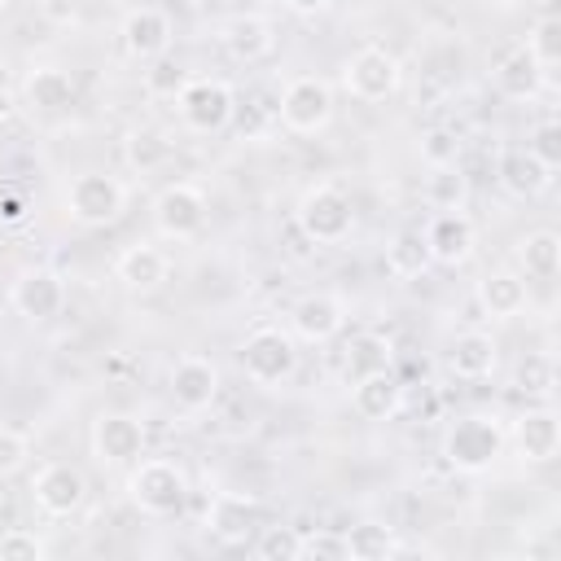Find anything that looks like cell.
Listing matches in <instances>:
<instances>
[{
	"mask_svg": "<svg viewBox=\"0 0 561 561\" xmlns=\"http://www.w3.org/2000/svg\"><path fill=\"white\" fill-rule=\"evenodd\" d=\"M543 79H548V75L535 66V57L526 53V44L500 53V61L491 66V83H495V92L508 96V101H535L539 88H543Z\"/></svg>",
	"mask_w": 561,
	"mask_h": 561,
	"instance_id": "cb8c5ba5",
	"label": "cell"
},
{
	"mask_svg": "<svg viewBox=\"0 0 561 561\" xmlns=\"http://www.w3.org/2000/svg\"><path fill=\"white\" fill-rule=\"evenodd\" d=\"M44 552H48V543L26 526L0 530V561H39Z\"/></svg>",
	"mask_w": 561,
	"mask_h": 561,
	"instance_id": "836d02e7",
	"label": "cell"
},
{
	"mask_svg": "<svg viewBox=\"0 0 561 561\" xmlns=\"http://www.w3.org/2000/svg\"><path fill=\"white\" fill-rule=\"evenodd\" d=\"M35 9L53 26H75L79 22V0H35Z\"/></svg>",
	"mask_w": 561,
	"mask_h": 561,
	"instance_id": "60d3db41",
	"label": "cell"
},
{
	"mask_svg": "<svg viewBox=\"0 0 561 561\" xmlns=\"http://www.w3.org/2000/svg\"><path fill=\"white\" fill-rule=\"evenodd\" d=\"M241 373L259 386V390H276L298 373V337L280 324H259L241 337Z\"/></svg>",
	"mask_w": 561,
	"mask_h": 561,
	"instance_id": "7a4b0ae2",
	"label": "cell"
},
{
	"mask_svg": "<svg viewBox=\"0 0 561 561\" xmlns=\"http://www.w3.org/2000/svg\"><path fill=\"white\" fill-rule=\"evenodd\" d=\"M0 210H4V219H22V202H18V197H4Z\"/></svg>",
	"mask_w": 561,
	"mask_h": 561,
	"instance_id": "7bdbcfd3",
	"label": "cell"
},
{
	"mask_svg": "<svg viewBox=\"0 0 561 561\" xmlns=\"http://www.w3.org/2000/svg\"><path fill=\"white\" fill-rule=\"evenodd\" d=\"M526 53L535 57V66H539L543 75L557 70V61H561V18H557V13H539V18L530 22V31H526Z\"/></svg>",
	"mask_w": 561,
	"mask_h": 561,
	"instance_id": "4dcf8cb0",
	"label": "cell"
},
{
	"mask_svg": "<svg viewBox=\"0 0 561 561\" xmlns=\"http://www.w3.org/2000/svg\"><path fill=\"white\" fill-rule=\"evenodd\" d=\"M478 307L491 316V320H513L526 311L530 302V289H526V276L522 272H508V267H495L478 280Z\"/></svg>",
	"mask_w": 561,
	"mask_h": 561,
	"instance_id": "d4e9b609",
	"label": "cell"
},
{
	"mask_svg": "<svg viewBox=\"0 0 561 561\" xmlns=\"http://www.w3.org/2000/svg\"><path fill=\"white\" fill-rule=\"evenodd\" d=\"M517 267L526 280H552L557 267H561V237L552 228H535L517 241Z\"/></svg>",
	"mask_w": 561,
	"mask_h": 561,
	"instance_id": "4316f807",
	"label": "cell"
},
{
	"mask_svg": "<svg viewBox=\"0 0 561 561\" xmlns=\"http://www.w3.org/2000/svg\"><path fill=\"white\" fill-rule=\"evenodd\" d=\"M342 539H346V557H355V561H386V557L399 552L394 530L381 526V522H359V526H351Z\"/></svg>",
	"mask_w": 561,
	"mask_h": 561,
	"instance_id": "f546056e",
	"label": "cell"
},
{
	"mask_svg": "<svg viewBox=\"0 0 561 561\" xmlns=\"http://www.w3.org/2000/svg\"><path fill=\"white\" fill-rule=\"evenodd\" d=\"M101 4H110V0H101Z\"/></svg>",
	"mask_w": 561,
	"mask_h": 561,
	"instance_id": "7dc6e473",
	"label": "cell"
},
{
	"mask_svg": "<svg viewBox=\"0 0 561 561\" xmlns=\"http://www.w3.org/2000/svg\"><path fill=\"white\" fill-rule=\"evenodd\" d=\"M280 4H285L289 13H302V18H307V13H320V9H329V0H280Z\"/></svg>",
	"mask_w": 561,
	"mask_h": 561,
	"instance_id": "b9f144b4",
	"label": "cell"
},
{
	"mask_svg": "<svg viewBox=\"0 0 561 561\" xmlns=\"http://www.w3.org/2000/svg\"><path fill=\"white\" fill-rule=\"evenodd\" d=\"M9 307L22 320H31V324H44V320L61 316V307H66V280H61V272L39 267V263L35 267H22L18 280L9 285Z\"/></svg>",
	"mask_w": 561,
	"mask_h": 561,
	"instance_id": "7c38bea8",
	"label": "cell"
},
{
	"mask_svg": "<svg viewBox=\"0 0 561 561\" xmlns=\"http://www.w3.org/2000/svg\"><path fill=\"white\" fill-rule=\"evenodd\" d=\"M342 324H346V307H342V298H333V294H302V298L289 307V333H294L298 342L324 346V342H333V337L342 333Z\"/></svg>",
	"mask_w": 561,
	"mask_h": 561,
	"instance_id": "ac0fdd59",
	"label": "cell"
},
{
	"mask_svg": "<svg viewBox=\"0 0 561 561\" xmlns=\"http://www.w3.org/2000/svg\"><path fill=\"white\" fill-rule=\"evenodd\" d=\"M508 443H513V451H517L526 465H548V460H557V451H561V416H557V408H552V403L526 408V412L513 421Z\"/></svg>",
	"mask_w": 561,
	"mask_h": 561,
	"instance_id": "2e32d148",
	"label": "cell"
},
{
	"mask_svg": "<svg viewBox=\"0 0 561 561\" xmlns=\"http://www.w3.org/2000/svg\"><path fill=\"white\" fill-rule=\"evenodd\" d=\"M399 403H403V386L390 368H368L351 381V408L364 421H386L399 412Z\"/></svg>",
	"mask_w": 561,
	"mask_h": 561,
	"instance_id": "603a6c76",
	"label": "cell"
},
{
	"mask_svg": "<svg viewBox=\"0 0 561 561\" xmlns=\"http://www.w3.org/2000/svg\"><path fill=\"white\" fill-rule=\"evenodd\" d=\"M127 210V184L110 171H79L66 188V215L83 228H105Z\"/></svg>",
	"mask_w": 561,
	"mask_h": 561,
	"instance_id": "8992f818",
	"label": "cell"
},
{
	"mask_svg": "<svg viewBox=\"0 0 561 561\" xmlns=\"http://www.w3.org/2000/svg\"><path fill=\"white\" fill-rule=\"evenodd\" d=\"M504 425L495 416H460L443 434V460L460 473H482L504 456Z\"/></svg>",
	"mask_w": 561,
	"mask_h": 561,
	"instance_id": "277c9868",
	"label": "cell"
},
{
	"mask_svg": "<svg viewBox=\"0 0 561 561\" xmlns=\"http://www.w3.org/2000/svg\"><path fill=\"white\" fill-rule=\"evenodd\" d=\"M127 500L145 517H175L188 500V473L167 456L136 460L131 473H127Z\"/></svg>",
	"mask_w": 561,
	"mask_h": 561,
	"instance_id": "3957f363",
	"label": "cell"
},
{
	"mask_svg": "<svg viewBox=\"0 0 561 561\" xmlns=\"http://www.w3.org/2000/svg\"><path fill=\"white\" fill-rule=\"evenodd\" d=\"M294 219H298V232L316 245H342L355 228V202L342 184L333 180H320L311 188H302L298 206H294Z\"/></svg>",
	"mask_w": 561,
	"mask_h": 561,
	"instance_id": "6da1fadb",
	"label": "cell"
},
{
	"mask_svg": "<svg viewBox=\"0 0 561 561\" xmlns=\"http://www.w3.org/2000/svg\"><path fill=\"white\" fill-rule=\"evenodd\" d=\"M88 443H92V456L110 469H131L140 456H145V421L131 416V412H101L88 430Z\"/></svg>",
	"mask_w": 561,
	"mask_h": 561,
	"instance_id": "9c48e42d",
	"label": "cell"
},
{
	"mask_svg": "<svg viewBox=\"0 0 561 561\" xmlns=\"http://www.w3.org/2000/svg\"><path fill=\"white\" fill-rule=\"evenodd\" d=\"M22 101L31 114H61L75 105V79L70 70L44 61V66H31L26 79H22Z\"/></svg>",
	"mask_w": 561,
	"mask_h": 561,
	"instance_id": "d6986e66",
	"label": "cell"
},
{
	"mask_svg": "<svg viewBox=\"0 0 561 561\" xmlns=\"http://www.w3.org/2000/svg\"><path fill=\"white\" fill-rule=\"evenodd\" d=\"M259 517H263V508L245 491H215L206 504V530L228 548L250 543L259 535Z\"/></svg>",
	"mask_w": 561,
	"mask_h": 561,
	"instance_id": "9a60e30c",
	"label": "cell"
},
{
	"mask_svg": "<svg viewBox=\"0 0 561 561\" xmlns=\"http://www.w3.org/2000/svg\"><path fill=\"white\" fill-rule=\"evenodd\" d=\"M219 44H224V53H228L232 61L254 66V61H263V57L276 48V35H272V22H267V18H259V13H237V18L224 22Z\"/></svg>",
	"mask_w": 561,
	"mask_h": 561,
	"instance_id": "ffe728a7",
	"label": "cell"
},
{
	"mask_svg": "<svg viewBox=\"0 0 561 561\" xmlns=\"http://www.w3.org/2000/svg\"><path fill=\"white\" fill-rule=\"evenodd\" d=\"M9 123V96H0V127Z\"/></svg>",
	"mask_w": 561,
	"mask_h": 561,
	"instance_id": "f6af8a7d",
	"label": "cell"
},
{
	"mask_svg": "<svg viewBox=\"0 0 561 561\" xmlns=\"http://www.w3.org/2000/svg\"><path fill=\"white\" fill-rule=\"evenodd\" d=\"M399 79H403V66H399V57H394L390 48H381V44L355 48V53L346 57V66H342V88H346L355 101H368V105L394 96V92H399Z\"/></svg>",
	"mask_w": 561,
	"mask_h": 561,
	"instance_id": "ba28073f",
	"label": "cell"
},
{
	"mask_svg": "<svg viewBox=\"0 0 561 561\" xmlns=\"http://www.w3.org/2000/svg\"><path fill=\"white\" fill-rule=\"evenodd\" d=\"M167 158H171L167 131H158V127H131V131L123 136V162H127L136 175H153Z\"/></svg>",
	"mask_w": 561,
	"mask_h": 561,
	"instance_id": "f1b7e54d",
	"label": "cell"
},
{
	"mask_svg": "<svg viewBox=\"0 0 561 561\" xmlns=\"http://www.w3.org/2000/svg\"><path fill=\"white\" fill-rule=\"evenodd\" d=\"M421 237H425L430 263H438V267H460V263H469V254H473V245H478V228H473V219H469L465 210H434V215L425 219Z\"/></svg>",
	"mask_w": 561,
	"mask_h": 561,
	"instance_id": "5bb4252c",
	"label": "cell"
},
{
	"mask_svg": "<svg viewBox=\"0 0 561 561\" xmlns=\"http://www.w3.org/2000/svg\"><path fill=\"white\" fill-rule=\"evenodd\" d=\"M421 162H425L430 171H438V167H456V162H460V136L447 131V127H434V131L421 140Z\"/></svg>",
	"mask_w": 561,
	"mask_h": 561,
	"instance_id": "e575fe53",
	"label": "cell"
},
{
	"mask_svg": "<svg viewBox=\"0 0 561 561\" xmlns=\"http://www.w3.org/2000/svg\"><path fill=\"white\" fill-rule=\"evenodd\" d=\"M114 276H118V285L131 289V294H153V289H162V280L171 276V259H167L158 245L140 241V245H127V250L114 259Z\"/></svg>",
	"mask_w": 561,
	"mask_h": 561,
	"instance_id": "44dd1931",
	"label": "cell"
},
{
	"mask_svg": "<svg viewBox=\"0 0 561 561\" xmlns=\"http://www.w3.org/2000/svg\"><path fill=\"white\" fill-rule=\"evenodd\" d=\"M254 552L263 561H302V530H294V526H259Z\"/></svg>",
	"mask_w": 561,
	"mask_h": 561,
	"instance_id": "1f68e13d",
	"label": "cell"
},
{
	"mask_svg": "<svg viewBox=\"0 0 561 561\" xmlns=\"http://www.w3.org/2000/svg\"><path fill=\"white\" fill-rule=\"evenodd\" d=\"M167 390L175 399V408L184 412H206L219 399V368L206 355H180L167 373Z\"/></svg>",
	"mask_w": 561,
	"mask_h": 561,
	"instance_id": "e0dca14e",
	"label": "cell"
},
{
	"mask_svg": "<svg viewBox=\"0 0 561 561\" xmlns=\"http://www.w3.org/2000/svg\"><path fill=\"white\" fill-rule=\"evenodd\" d=\"M9 92H13V75H9V66L0 57V96H9Z\"/></svg>",
	"mask_w": 561,
	"mask_h": 561,
	"instance_id": "ee69618b",
	"label": "cell"
},
{
	"mask_svg": "<svg viewBox=\"0 0 561 561\" xmlns=\"http://www.w3.org/2000/svg\"><path fill=\"white\" fill-rule=\"evenodd\" d=\"M9 4H13V0H0V13H4V9H9Z\"/></svg>",
	"mask_w": 561,
	"mask_h": 561,
	"instance_id": "bcb514c9",
	"label": "cell"
},
{
	"mask_svg": "<svg viewBox=\"0 0 561 561\" xmlns=\"http://www.w3.org/2000/svg\"><path fill=\"white\" fill-rule=\"evenodd\" d=\"M153 224L171 241H193L206 228V193L193 180H171L153 197Z\"/></svg>",
	"mask_w": 561,
	"mask_h": 561,
	"instance_id": "8fae6325",
	"label": "cell"
},
{
	"mask_svg": "<svg viewBox=\"0 0 561 561\" xmlns=\"http://www.w3.org/2000/svg\"><path fill=\"white\" fill-rule=\"evenodd\" d=\"M302 557L342 561V557H346V539H342L337 530H311V535H302Z\"/></svg>",
	"mask_w": 561,
	"mask_h": 561,
	"instance_id": "f35d334b",
	"label": "cell"
},
{
	"mask_svg": "<svg viewBox=\"0 0 561 561\" xmlns=\"http://www.w3.org/2000/svg\"><path fill=\"white\" fill-rule=\"evenodd\" d=\"M171 35H175V31H171V18H167V9H158V4H136V9H127L123 22H118V44H123V53H127L131 61H140V66L167 57Z\"/></svg>",
	"mask_w": 561,
	"mask_h": 561,
	"instance_id": "4fadbf2b",
	"label": "cell"
},
{
	"mask_svg": "<svg viewBox=\"0 0 561 561\" xmlns=\"http://www.w3.org/2000/svg\"><path fill=\"white\" fill-rule=\"evenodd\" d=\"M31 500L44 517H75L88 500V478L70 460H48L31 473Z\"/></svg>",
	"mask_w": 561,
	"mask_h": 561,
	"instance_id": "30bf717a",
	"label": "cell"
},
{
	"mask_svg": "<svg viewBox=\"0 0 561 561\" xmlns=\"http://www.w3.org/2000/svg\"><path fill=\"white\" fill-rule=\"evenodd\" d=\"M184 70L175 66V61H167V57H158V61H149V70H145V92L149 96H171L175 101V92L184 88Z\"/></svg>",
	"mask_w": 561,
	"mask_h": 561,
	"instance_id": "74e56055",
	"label": "cell"
},
{
	"mask_svg": "<svg viewBox=\"0 0 561 561\" xmlns=\"http://www.w3.org/2000/svg\"><path fill=\"white\" fill-rule=\"evenodd\" d=\"M517 381H522V390H530V394H539V399H548V390H552V364H548L543 355H530V359L522 364V373H517Z\"/></svg>",
	"mask_w": 561,
	"mask_h": 561,
	"instance_id": "ab89813d",
	"label": "cell"
},
{
	"mask_svg": "<svg viewBox=\"0 0 561 561\" xmlns=\"http://www.w3.org/2000/svg\"><path fill=\"white\" fill-rule=\"evenodd\" d=\"M26 460H31V438L22 430L0 425V482L13 478L18 469H26Z\"/></svg>",
	"mask_w": 561,
	"mask_h": 561,
	"instance_id": "8d00e7d4",
	"label": "cell"
},
{
	"mask_svg": "<svg viewBox=\"0 0 561 561\" xmlns=\"http://www.w3.org/2000/svg\"><path fill=\"white\" fill-rule=\"evenodd\" d=\"M276 118L294 136H316L333 123V83L320 75H294L276 101Z\"/></svg>",
	"mask_w": 561,
	"mask_h": 561,
	"instance_id": "5b68a950",
	"label": "cell"
},
{
	"mask_svg": "<svg viewBox=\"0 0 561 561\" xmlns=\"http://www.w3.org/2000/svg\"><path fill=\"white\" fill-rule=\"evenodd\" d=\"M465 193H469V184L456 167H438L425 184V197H430L434 210H465Z\"/></svg>",
	"mask_w": 561,
	"mask_h": 561,
	"instance_id": "d6a6232c",
	"label": "cell"
},
{
	"mask_svg": "<svg viewBox=\"0 0 561 561\" xmlns=\"http://www.w3.org/2000/svg\"><path fill=\"white\" fill-rule=\"evenodd\" d=\"M175 110H180V123L188 131H224L237 114V92L224 83V79H210V75H193L184 79V88L175 92Z\"/></svg>",
	"mask_w": 561,
	"mask_h": 561,
	"instance_id": "52a82bcc",
	"label": "cell"
},
{
	"mask_svg": "<svg viewBox=\"0 0 561 561\" xmlns=\"http://www.w3.org/2000/svg\"><path fill=\"white\" fill-rule=\"evenodd\" d=\"M526 153H535L548 171H557V167H561V123H557V118L535 123V131H530V140H526Z\"/></svg>",
	"mask_w": 561,
	"mask_h": 561,
	"instance_id": "d590c367",
	"label": "cell"
},
{
	"mask_svg": "<svg viewBox=\"0 0 561 561\" xmlns=\"http://www.w3.org/2000/svg\"><path fill=\"white\" fill-rule=\"evenodd\" d=\"M495 364H500V342L491 333H482V329H465L447 346V368L460 381H482V377L495 373Z\"/></svg>",
	"mask_w": 561,
	"mask_h": 561,
	"instance_id": "7402d4cb",
	"label": "cell"
},
{
	"mask_svg": "<svg viewBox=\"0 0 561 561\" xmlns=\"http://www.w3.org/2000/svg\"><path fill=\"white\" fill-rule=\"evenodd\" d=\"M434 263H430V250H425V237H421V228H403V232H394L390 241H386V272L394 276V280H416V276H425Z\"/></svg>",
	"mask_w": 561,
	"mask_h": 561,
	"instance_id": "83f0119b",
	"label": "cell"
},
{
	"mask_svg": "<svg viewBox=\"0 0 561 561\" xmlns=\"http://www.w3.org/2000/svg\"><path fill=\"white\" fill-rule=\"evenodd\" d=\"M500 184H504L508 197L526 202V197H539V193L552 184V171H548L535 153H526V149H508L504 162H500Z\"/></svg>",
	"mask_w": 561,
	"mask_h": 561,
	"instance_id": "484cf974",
	"label": "cell"
}]
</instances>
